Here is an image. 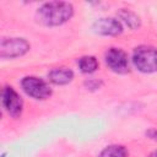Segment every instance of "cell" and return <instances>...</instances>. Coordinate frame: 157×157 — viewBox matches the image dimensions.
Instances as JSON below:
<instances>
[{"mask_svg": "<svg viewBox=\"0 0 157 157\" xmlns=\"http://www.w3.org/2000/svg\"><path fill=\"white\" fill-rule=\"evenodd\" d=\"M74 16V6L66 1H49L40 5L36 11L38 23L47 27H56L66 23Z\"/></svg>", "mask_w": 157, "mask_h": 157, "instance_id": "obj_1", "label": "cell"}, {"mask_svg": "<svg viewBox=\"0 0 157 157\" xmlns=\"http://www.w3.org/2000/svg\"><path fill=\"white\" fill-rule=\"evenodd\" d=\"M31 49L29 43L25 38H2L0 40L1 59H13L27 54Z\"/></svg>", "mask_w": 157, "mask_h": 157, "instance_id": "obj_4", "label": "cell"}, {"mask_svg": "<svg viewBox=\"0 0 157 157\" xmlns=\"http://www.w3.org/2000/svg\"><path fill=\"white\" fill-rule=\"evenodd\" d=\"M146 135L150 137V139H152V140H157V129H150V130H147L146 131Z\"/></svg>", "mask_w": 157, "mask_h": 157, "instance_id": "obj_13", "label": "cell"}, {"mask_svg": "<svg viewBox=\"0 0 157 157\" xmlns=\"http://www.w3.org/2000/svg\"><path fill=\"white\" fill-rule=\"evenodd\" d=\"M147 157H157V150H156V151H153V152H151Z\"/></svg>", "mask_w": 157, "mask_h": 157, "instance_id": "obj_14", "label": "cell"}, {"mask_svg": "<svg viewBox=\"0 0 157 157\" xmlns=\"http://www.w3.org/2000/svg\"><path fill=\"white\" fill-rule=\"evenodd\" d=\"M98 157H129V152L123 145H109L99 152Z\"/></svg>", "mask_w": 157, "mask_h": 157, "instance_id": "obj_11", "label": "cell"}, {"mask_svg": "<svg viewBox=\"0 0 157 157\" xmlns=\"http://www.w3.org/2000/svg\"><path fill=\"white\" fill-rule=\"evenodd\" d=\"M85 85L88 87V88H99V86L102 85V82L101 81H97V80H93V78H91V80H88V81H86L85 82Z\"/></svg>", "mask_w": 157, "mask_h": 157, "instance_id": "obj_12", "label": "cell"}, {"mask_svg": "<svg viewBox=\"0 0 157 157\" xmlns=\"http://www.w3.org/2000/svg\"><path fill=\"white\" fill-rule=\"evenodd\" d=\"M1 101H2V107L7 112V114L12 118H18L22 113L23 108V101L20 97V94L11 87V86H5L1 92Z\"/></svg>", "mask_w": 157, "mask_h": 157, "instance_id": "obj_5", "label": "cell"}, {"mask_svg": "<svg viewBox=\"0 0 157 157\" xmlns=\"http://www.w3.org/2000/svg\"><path fill=\"white\" fill-rule=\"evenodd\" d=\"M21 87L27 96L38 101L47 99L52 96V88L49 87V85L37 76L23 77L21 80Z\"/></svg>", "mask_w": 157, "mask_h": 157, "instance_id": "obj_3", "label": "cell"}, {"mask_svg": "<svg viewBox=\"0 0 157 157\" xmlns=\"http://www.w3.org/2000/svg\"><path fill=\"white\" fill-rule=\"evenodd\" d=\"M77 65L81 72L92 74L98 69V60L93 55H85L77 60Z\"/></svg>", "mask_w": 157, "mask_h": 157, "instance_id": "obj_10", "label": "cell"}, {"mask_svg": "<svg viewBox=\"0 0 157 157\" xmlns=\"http://www.w3.org/2000/svg\"><path fill=\"white\" fill-rule=\"evenodd\" d=\"M48 78L52 83L58 86H64L74 80V72L69 67H54L48 72Z\"/></svg>", "mask_w": 157, "mask_h": 157, "instance_id": "obj_8", "label": "cell"}, {"mask_svg": "<svg viewBox=\"0 0 157 157\" xmlns=\"http://www.w3.org/2000/svg\"><path fill=\"white\" fill-rule=\"evenodd\" d=\"M92 29L97 34L114 37V36H119L123 33V23L118 18L102 17L93 22Z\"/></svg>", "mask_w": 157, "mask_h": 157, "instance_id": "obj_7", "label": "cell"}, {"mask_svg": "<svg viewBox=\"0 0 157 157\" xmlns=\"http://www.w3.org/2000/svg\"><path fill=\"white\" fill-rule=\"evenodd\" d=\"M117 15H118V20L125 26H128L130 29H137L141 26L140 16L129 9H120Z\"/></svg>", "mask_w": 157, "mask_h": 157, "instance_id": "obj_9", "label": "cell"}, {"mask_svg": "<svg viewBox=\"0 0 157 157\" xmlns=\"http://www.w3.org/2000/svg\"><path fill=\"white\" fill-rule=\"evenodd\" d=\"M108 67L117 74H126L129 71L128 54L120 48H109L104 54Z\"/></svg>", "mask_w": 157, "mask_h": 157, "instance_id": "obj_6", "label": "cell"}, {"mask_svg": "<svg viewBox=\"0 0 157 157\" xmlns=\"http://www.w3.org/2000/svg\"><path fill=\"white\" fill-rule=\"evenodd\" d=\"M134 66L144 74L157 71V48L151 45H139L132 53Z\"/></svg>", "mask_w": 157, "mask_h": 157, "instance_id": "obj_2", "label": "cell"}]
</instances>
